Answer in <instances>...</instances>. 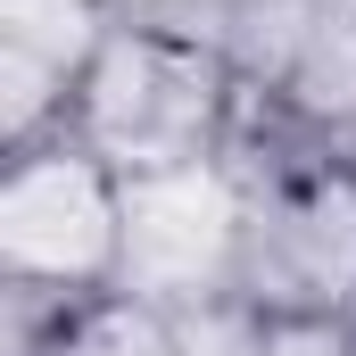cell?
I'll return each instance as SVG.
<instances>
[{"label": "cell", "instance_id": "cell-1", "mask_svg": "<svg viewBox=\"0 0 356 356\" xmlns=\"http://www.w3.org/2000/svg\"><path fill=\"white\" fill-rule=\"evenodd\" d=\"M249 116H257V83L232 42L175 25V17H116L108 42L91 50L58 133H75L124 182H141L232 158Z\"/></svg>", "mask_w": 356, "mask_h": 356}, {"label": "cell", "instance_id": "cell-2", "mask_svg": "<svg viewBox=\"0 0 356 356\" xmlns=\"http://www.w3.org/2000/svg\"><path fill=\"white\" fill-rule=\"evenodd\" d=\"M232 158L249 182L241 307L257 323H356V149L257 99Z\"/></svg>", "mask_w": 356, "mask_h": 356}, {"label": "cell", "instance_id": "cell-3", "mask_svg": "<svg viewBox=\"0 0 356 356\" xmlns=\"http://www.w3.org/2000/svg\"><path fill=\"white\" fill-rule=\"evenodd\" d=\"M0 282L33 323L124 282V175L75 133L0 158Z\"/></svg>", "mask_w": 356, "mask_h": 356}, {"label": "cell", "instance_id": "cell-4", "mask_svg": "<svg viewBox=\"0 0 356 356\" xmlns=\"http://www.w3.org/2000/svg\"><path fill=\"white\" fill-rule=\"evenodd\" d=\"M241 232H249L241 158L124 182V282L116 290H133L166 315L241 307Z\"/></svg>", "mask_w": 356, "mask_h": 356}, {"label": "cell", "instance_id": "cell-5", "mask_svg": "<svg viewBox=\"0 0 356 356\" xmlns=\"http://www.w3.org/2000/svg\"><path fill=\"white\" fill-rule=\"evenodd\" d=\"M108 0H0V133L8 149L50 141L83 83L91 50L108 42Z\"/></svg>", "mask_w": 356, "mask_h": 356}, {"label": "cell", "instance_id": "cell-6", "mask_svg": "<svg viewBox=\"0 0 356 356\" xmlns=\"http://www.w3.org/2000/svg\"><path fill=\"white\" fill-rule=\"evenodd\" d=\"M257 315L216 307V315H166L133 290H99L83 307H58L33 323L25 356H249Z\"/></svg>", "mask_w": 356, "mask_h": 356}, {"label": "cell", "instance_id": "cell-7", "mask_svg": "<svg viewBox=\"0 0 356 356\" xmlns=\"http://www.w3.org/2000/svg\"><path fill=\"white\" fill-rule=\"evenodd\" d=\"M249 356H356V323H257Z\"/></svg>", "mask_w": 356, "mask_h": 356}, {"label": "cell", "instance_id": "cell-8", "mask_svg": "<svg viewBox=\"0 0 356 356\" xmlns=\"http://www.w3.org/2000/svg\"><path fill=\"white\" fill-rule=\"evenodd\" d=\"M116 17H166V0H108Z\"/></svg>", "mask_w": 356, "mask_h": 356}]
</instances>
